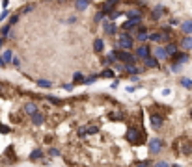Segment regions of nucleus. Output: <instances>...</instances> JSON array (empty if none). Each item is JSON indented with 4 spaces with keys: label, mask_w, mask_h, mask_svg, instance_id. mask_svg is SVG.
Here are the masks:
<instances>
[{
    "label": "nucleus",
    "mask_w": 192,
    "mask_h": 167,
    "mask_svg": "<svg viewBox=\"0 0 192 167\" xmlns=\"http://www.w3.org/2000/svg\"><path fill=\"white\" fill-rule=\"evenodd\" d=\"M134 46V35L127 30L123 32H119V41H117V49H121V50H131Z\"/></svg>",
    "instance_id": "1"
},
{
    "label": "nucleus",
    "mask_w": 192,
    "mask_h": 167,
    "mask_svg": "<svg viewBox=\"0 0 192 167\" xmlns=\"http://www.w3.org/2000/svg\"><path fill=\"white\" fill-rule=\"evenodd\" d=\"M116 56L117 61H123V63H136V56L131 54V50H121V49H116L112 52Z\"/></svg>",
    "instance_id": "2"
},
{
    "label": "nucleus",
    "mask_w": 192,
    "mask_h": 167,
    "mask_svg": "<svg viewBox=\"0 0 192 167\" xmlns=\"http://www.w3.org/2000/svg\"><path fill=\"white\" fill-rule=\"evenodd\" d=\"M134 56H136V60H138V58H140V60H146L148 56H151L149 46H148V45H140L138 49L134 50Z\"/></svg>",
    "instance_id": "3"
},
{
    "label": "nucleus",
    "mask_w": 192,
    "mask_h": 167,
    "mask_svg": "<svg viewBox=\"0 0 192 167\" xmlns=\"http://www.w3.org/2000/svg\"><path fill=\"white\" fill-rule=\"evenodd\" d=\"M170 58H172V61H174V63L183 65V63H186V61H188V58H190V56H188L186 52H179V50H177V52H175L174 56H170Z\"/></svg>",
    "instance_id": "4"
},
{
    "label": "nucleus",
    "mask_w": 192,
    "mask_h": 167,
    "mask_svg": "<svg viewBox=\"0 0 192 167\" xmlns=\"http://www.w3.org/2000/svg\"><path fill=\"white\" fill-rule=\"evenodd\" d=\"M160 149H162V141L159 137H153L149 141V152L151 154H157V152H160Z\"/></svg>",
    "instance_id": "5"
},
{
    "label": "nucleus",
    "mask_w": 192,
    "mask_h": 167,
    "mask_svg": "<svg viewBox=\"0 0 192 167\" xmlns=\"http://www.w3.org/2000/svg\"><path fill=\"white\" fill-rule=\"evenodd\" d=\"M127 139L131 141V145H136V143L140 141V130L138 128H131L127 132Z\"/></svg>",
    "instance_id": "6"
},
{
    "label": "nucleus",
    "mask_w": 192,
    "mask_h": 167,
    "mask_svg": "<svg viewBox=\"0 0 192 167\" xmlns=\"http://www.w3.org/2000/svg\"><path fill=\"white\" fill-rule=\"evenodd\" d=\"M153 56H155L157 60H168V52H166L164 46H157V49L153 50Z\"/></svg>",
    "instance_id": "7"
},
{
    "label": "nucleus",
    "mask_w": 192,
    "mask_h": 167,
    "mask_svg": "<svg viewBox=\"0 0 192 167\" xmlns=\"http://www.w3.org/2000/svg\"><path fill=\"white\" fill-rule=\"evenodd\" d=\"M103 28H105V34L106 35H116L117 34V26L114 24V22H105Z\"/></svg>",
    "instance_id": "8"
},
{
    "label": "nucleus",
    "mask_w": 192,
    "mask_h": 167,
    "mask_svg": "<svg viewBox=\"0 0 192 167\" xmlns=\"http://www.w3.org/2000/svg\"><path fill=\"white\" fill-rule=\"evenodd\" d=\"M144 65H146L148 69H155V67H159V60L155 56H148L146 60H144Z\"/></svg>",
    "instance_id": "9"
},
{
    "label": "nucleus",
    "mask_w": 192,
    "mask_h": 167,
    "mask_svg": "<svg viewBox=\"0 0 192 167\" xmlns=\"http://www.w3.org/2000/svg\"><path fill=\"white\" fill-rule=\"evenodd\" d=\"M30 117H32V123H34L36 126H39V125H43V121H45V115H43L41 111H36V113H32Z\"/></svg>",
    "instance_id": "10"
},
{
    "label": "nucleus",
    "mask_w": 192,
    "mask_h": 167,
    "mask_svg": "<svg viewBox=\"0 0 192 167\" xmlns=\"http://www.w3.org/2000/svg\"><path fill=\"white\" fill-rule=\"evenodd\" d=\"M125 71H127L129 74H138V73H142V69L136 67L134 63H125Z\"/></svg>",
    "instance_id": "11"
},
{
    "label": "nucleus",
    "mask_w": 192,
    "mask_h": 167,
    "mask_svg": "<svg viewBox=\"0 0 192 167\" xmlns=\"http://www.w3.org/2000/svg\"><path fill=\"white\" fill-rule=\"evenodd\" d=\"M93 50L97 52V54H101V52L105 50V43H103V39H95V41H93Z\"/></svg>",
    "instance_id": "12"
},
{
    "label": "nucleus",
    "mask_w": 192,
    "mask_h": 167,
    "mask_svg": "<svg viewBox=\"0 0 192 167\" xmlns=\"http://www.w3.org/2000/svg\"><path fill=\"white\" fill-rule=\"evenodd\" d=\"M125 15H127L129 19H136V17H142V9H138V8H132V9L125 11Z\"/></svg>",
    "instance_id": "13"
},
{
    "label": "nucleus",
    "mask_w": 192,
    "mask_h": 167,
    "mask_svg": "<svg viewBox=\"0 0 192 167\" xmlns=\"http://www.w3.org/2000/svg\"><path fill=\"white\" fill-rule=\"evenodd\" d=\"M164 49H166V52H168V58H170V56H174V54L177 52V45H175V43H168Z\"/></svg>",
    "instance_id": "14"
},
{
    "label": "nucleus",
    "mask_w": 192,
    "mask_h": 167,
    "mask_svg": "<svg viewBox=\"0 0 192 167\" xmlns=\"http://www.w3.org/2000/svg\"><path fill=\"white\" fill-rule=\"evenodd\" d=\"M151 126H153V128H160V126H162V117L151 115Z\"/></svg>",
    "instance_id": "15"
},
{
    "label": "nucleus",
    "mask_w": 192,
    "mask_h": 167,
    "mask_svg": "<svg viewBox=\"0 0 192 167\" xmlns=\"http://www.w3.org/2000/svg\"><path fill=\"white\" fill-rule=\"evenodd\" d=\"M43 156H45V154H43V151H41V149H36V151H32V152H30V160H32V162L41 160Z\"/></svg>",
    "instance_id": "16"
},
{
    "label": "nucleus",
    "mask_w": 192,
    "mask_h": 167,
    "mask_svg": "<svg viewBox=\"0 0 192 167\" xmlns=\"http://www.w3.org/2000/svg\"><path fill=\"white\" fill-rule=\"evenodd\" d=\"M181 49H185V50H190L192 49V37H185L181 41Z\"/></svg>",
    "instance_id": "17"
},
{
    "label": "nucleus",
    "mask_w": 192,
    "mask_h": 167,
    "mask_svg": "<svg viewBox=\"0 0 192 167\" xmlns=\"http://www.w3.org/2000/svg\"><path fill=\"white\" fill-rule=\"evenodd\" d=\"M25 111H26L28 115H32V113H36V111H37V106H36L34 102H28V104L25 106Z\"/></svg>",
    "instance_id": "18"
},
{
    "label": "nucleus",
    "mask_w": 192,
    "mask_h": 167,
    "mask_svg": "<svg viewBox=\"0 0 192 167\" xmlns=\"http://www.w3.org/2000/svg\"><path fill=\"white\" fill-rule=\"evenodd\" d=\"M181 30H183L185 34H192V22H190V20H186V22H183V26H181Z\"/></svg>",
    "instance_id": "19"
},
{
    "label": "nucleus",
    "mask_w": 192,
    "mask_h": 167,
    "mask_svg": "<svg viewBox=\"0 0 192 167\" xmlns=\"http://www.w3.org/2000/svg\"><path fill=\"white\" fill-rule=\"evenodd\" d=\"M179 84H181L183 87H186V89H192V80H190V78H181Z\"/></svg>",
    "instance_id": "20"
},
{
    "label": "nucleus",
    "mask_w": 192,
    "mask_h": 167,
    "mask_svg": "<svg viewBox=\"0 0 192 167\" xmlns=\"http://www.w3.org/2000/svg\"><path fill=\"white\" fill-rule=\"evenodd\" d=\"M164 13V8H160V6H157L155 9H153V19H159L160 15Z\"/></svg>",
    "instance_id": "21"
},
{
    "label": "nucleus",
    "mask_w": 192,
    "mask_h": 167,
    "mask_svg": "<svg viewBox=\"0 0 192 167\" xmlns=\"http://www.w3.org/2000/svg\"><path fill=\"white\" fill-rule=\"evenodd\" d=\"M2 58H4V61H6V65H8V63H11V60H13V54H11V50H6Z\"/></svg>",
    "instance_id": "22"
},
{
    "label": "nucleus",
    "mask_w": 192,
    "mask_h": 167,
    "mask_svg": "<svg viewBox=\"0 0 192 167\" xmlns=\"http://www.w3.org/2000/svg\"><path fill=\"white\" fill-rule=\"evenodd\" d=\"M86 8H88V0H79V2H77V9L79 11L86 9Z\"/></svg>",
    "instance_id": "23"
},
{
    "label": "nucleus",
    "mask_w": 192,
    "mask_h": 167,
    "mask_svg": "<svg viewBox=\"0 0 192 167\" xmlns=\"http://www.w3.org/2000/svg\"><path fill=\"white\" fill-rule=\"evenodd\" d=\"M101 76H103V78H112V76H114V71H112V69H105L103 73H101Z\"/></svg>",
    "instance_id": "24"
},
{
    "label": "nucleus",
    "mask_w": 192,
    "mask_h": 167,
    "mask_svg": "<svg viewBox=\"0 0 192 167\" xmlns=\"http://www.w3.org/2000/svg\"><path fill=\"white\" fill-rule=\"evenodd\" d=\"M37 85H41V87H52V84H51L49 80H39Z\"/></svg>",
    "instance_id": "25"
},
{
    "label": "nucleus",
    "mask_w": 192,
    "mask_h": 167,
    "mask_svg": "<svg viewBox=\"0 0 192 167\" xmlns=\"http://www.w3.org/2000/svg\"><path fill=\"white\" fill-rule=\"evenodd\" d=\"M10 28H11V24H6L2 30H0V34H2V37H6L8 34H10Z\"/></svg>",
    "instance_id": "26"
},
{
    "label": "nucleus",
    "mask_w": 192,
    "mask_h": 167,
    "mask_svg": "<svg viewBox=\"0 0 192 167\" xmlns=\"http://www.w3.org/2000/svg\"><path fill=\"white\" fill-rule=\"evenodd\" d=\"M97 132H99L97 126H90V128H88V134H97Z\"/></svg>",
    "instance_id": "27"
},
{
    "label": "nucleus",
    "mask_w": 192,
    "mask_h": 167,
    "mask_svg": "<svg viewBox=\"0 0 192 167\" xmlns=\"http://www.w3.org/2000/svg\"><path fill=\"white\" fill-rule=\"evenodd\" d=\"M179 69H181L179 63H172V71H174V73H179Z\"/></svg>",
    "instance_id": "28"
},
{
    "label": "nucleus",
    "mask_w": 192,
    "mask_h": 167,
    "mask_svg": "<svg viewBox=\"0 0 192 167\" xmlns=\"http://www.w3.org/2000/svg\"><path fill=\"white\" fill-rule=\"evenodd\" d=\"M75 82H84V78H82L80 73H75Z\"/></svg>",
    "instance_id": "29"
},
{
    "label": "nucleus",
    "mask_w": 192,
    "mask_h": 167,
    "mask_svg": "<svg viewBox=\"0 0 192 167\" xmlns=\"http://www.w3.org/2000/svg\"><path fill=\"white\" fill-rule=\"evenodd\" d=\"M49 100H51L52 104H60V99H58V97H49Z\"/></svg>",
    "instance_id": "30"
},
{
    "label": "nucleus",
    "mask_w": 192,
    "mask_h": 167,
    "mask_svg": "<svg viewBox=\"0 0 192 167\" xmlns=\"http://www.w3.org/2000/svg\"><path fill=\"white\" fill-rule=\"evenodd\" d=\"M17 20H19V15H15V17H11V19H10V24L13 26V24H15V22H17Z\"/></svg>",
    "instance_id": "31"
},
{
    "label": "nucleus",
    "mask_w": 192,
    "mask_h": 167,
    "mask_svg": "<svg viewBox=\"0 0 192 167\" xmlns=\"http://www.w3.org/2000/svg\"><path fill=\"white\" fill-rule=\"evenodd\" d=\"M136 167H149V162H140L136 163Z\"/></svg>",
    "instance_id": "32"
},
{
    "label": "nucleus",
    "mask_w": 192,
    "mask_h": 167,
    "mask_svg": "<svg viewBox=\"0 0 192 167\" xmlns=\"http://www.w3.org/2000/svg\"><path fill=\"white\" fill-rule=\"evenodd\" d=\"M49 152H51V156H58V154H60V151H58V149H51Z\"/></svg>",
    "instance_id": "33"
},
{
    "label": "nucleus",
    "mask_w": 192,
    "mask_h": 167,
    "mask_svg": "<svg viewBox=\"0 0 192 167\" xmlns=\"http://www.w3.org/2000/svg\"><path fill=\"white\" fill-rule=\"evenodd\" d=\"M155 167H170V165H168V163H166V162H159V163H157V165H155Z\"/></svg>",
    "instance_id": "34"
},
{
    "label": "nucleus",
    "mask_w": 192,
    "mask_h": 167,
    "mask_svg": "<svg viewBox=\"0 0 192 167\" xmlns=\"http://www.w3.org/2000/svg\"><path fill=\"white\" fill-rule=\"evenodd\" d=\"M117 85H119V80H114V82H112V85H110V87H112V89H116V87H117Z\"/></svg>",
    "instance_id": "35"
},
{
    "label": "nucleus",
    "mask_w": 192,
    "mask_h": 167,
    "mask_svg": "<svg viewBox=\"0 0 192 167\" xmlns=\"http://www.w3.org/2000/svg\"><path fill=\"white\" fill-rule=\"evenodd\" d=\"M63 87H65V89H67V91H71V89H73V84H65V85H63Z\"/></svg>",
    "instance_id": "36"
},
{
    "label": "nucleus",
    "mask_w": 192,
    "mask_h": 167,
    "mask_svg": "<svg viewBox=\"0 0 192 167\" xmlns=\"http://www.w3.org/2000/svg\"><path fill=\"white\" fill-rule=\"evenodd\" d=\"M6 17H8V9H4V11H2V15H0V19H6Z\"/></svg>",
    "instance_id": "37"
},
{
    "label": "nucleus",
    "mask_w": 192,
    "mask_h": 167,
    "mask_svg": "<svg viewBox=\"0 0 192 167\" xmlns=\"http://www.w3.org/2000/svg\"><path fill=\"white\" fill-rule=\"evenodd\" d=\"M4 65H6V61H4V58H2V56H0V67H4Z\"/></svg>",
    "instance_id": "38"
},
{
    "label": "nucleus",
    "mask_w": 192,
    "mask_h": 167,
    "mask_svg": "<svg viewBox=\"0 0 192 167\" xmlns=\"http://www.w3.org/2000/svg\"><path fill=\"white\" fill-rule=\"evenodd\" d=\"M4 41H6L4 37H0V46H2V45H4Z\"/></svg>",
    "instance_id": "39"
}]
</instances>
